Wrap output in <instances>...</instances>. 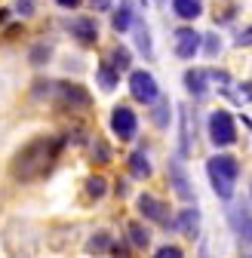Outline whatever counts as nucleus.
Returning <instances> with one entry per match:
<instances>
[{
	"mask_svg": "<svg viewBox=\"0 0 252 258\" xmlns=\"http://www.w3.org/2000/svg\"><path fill=\"white\" fill-rule=\"evenodd\" d=\"M13 13L19 16V19H31L37 13V0H16L13 4Z\"/></svg>",
	"mask_w": 252,
	"mask_h": 258,
	"instance_id": "nucleus-27",
	"label": "nucleus"
},
{
	"mask_svg": "<svg viewBox=\"0 0 252 258\" xmlns=\"http://www.w3.org/2000/svg\"><path fill=\"white\" fill-rule=\"evenodd\" d=\"M184 86L194 99H206L209 95V74L203 68H187L184 71Z\"/></svg>",
	"mask_w": 252,
	"mask_h": 258,
	"instance_id": "nucleus-13",
	"label": "nucleus"
},
{
	"mask_svg": "<svg viewBox=\"0 0 252 258\" xmlns=\"http://www.w3.org/2000/svg\"><path fill=\"white\" fill-rule=\"evenodd\" d=\"M206 133H209V142L215 148H231L237 142V123L231 117V111H212L209 120H206Z\"/></svg>",
	"mask_w": 252,
	"mask_h": 258,
	"instance_id": "nucleus-3",
	"label": "nucleus"
},
{
	"mask_svg": "<svg viewBox=\"0 0 252 258\" xmlns=\"http://www.w3.org/2000/svg\"><path fill=\"white\" fill-rule=\"evenodd\" d=\"M139 212L148 218V221H154V224H163V228H175V221L169 218V206L160 200V197H154V194H142L139 197Z\"/></svg>",
	"mask_w": 252,
	"mask_h": 258,
	"instance_id": "nucleus-8",
	"label": "nucleus"
},
{
	"mask_svg": "<svg viewBox=\"0 0 252 258\" xmlns=\"http://www.w3.org/2000/svg\"><path fill=\"white\" fill-rule=\"evenodd\" d=\"M92 157H96V163H108L111 160V151H108V145L102 139H96V145H92Z\"/></svg>",
	"mask_w": 252,
	"mask_h": 258,
	"instance_id": "nucleus-28",
	"label": "nucleus"
},
{
	"mask_svg": "<svg viewBox=\"0 0 252 258\" xmlns=\"http://www.w3.org/2000/svg\"><path fill=\"white\" fill-rule=\"evenodd\" d=\"M237 46H252V25L237 34Z\"/></svg>",
	"mask_w": 252,
	"mask_h": 258,
	"instance_id": "nucleus-31",
	"label": "nucleus"
},
{
	"mask_svg": "<svg viewBox=\"0 0 252 258\" xmlns=\"http://www.w3.org/2000/svg\"><path fill=\"white\" fill-rule=\"evenodd\" d=\"M86 4L96 10V13H108V10H114V0H86Z\"/></svg>",
	"mask_w": 252,
	"mask_h": 258,
	"instance_id": "nucleus-30",
	"label": "nucleus"
},
{
	"mask_svg": "<svg viewBox=\"0 0 252 258\" xmlns=\"http://www.w3.org/2000/svg\"><path fill=\"white\" fill-rule=\"evenodd\" d=\"M58 151H61V139H34V142H28L13 157V178L16 181L43 178L52 169V163L58 160Z\"/></svg>",
	"mask_w": 252,
	"mask_h": 258,
	"instance_id": "nucleus-1",
	"label": "nucleus"
},
{
	"mask_svg": "<svg viewBox=\"0 0 252 258\" xmlns=\"http://www.w3.org/2000/svg\"><path fill=\"white\" fill-rule=\"evenodd\" d=\"M130 172H133V178H151V160H148V154H145V148H139V151H133L130 154Z\"/></svg>",
	"mask_w": 252,
	"mask_h": 258,
	"instance_id": "nucleus-20",
	"label": "nucleus"
},
{
	"mask_svg": "<svg viewBox=\"0 0 252 258\" xmlns=\"http://www.w3.org/2000/svg\"><path fill=\"white\" fill-rule=\"evenodd\" d=\"M200 43H203V34H200L194 25H181V28L172 31V52L181 61H191L200 52Z\"/></svg>",
	"mask_w": 252,
	"mask_h": 258,
	"instance_id": "nucleus-5",
	"label": "nucleus"
},
{
	"mask_svg": "<svg viewBox=\"0 0 252 258\" xmlns=\"http://www.w3.org/2000/svg\"><path fill=\"white\" fill-rule=\"evenodd\" d=\"M206 175H209V184L215 190V197L228 203L234 197V184L240 178L237 157H231V154H215V157H209L206 160Z\"/></svg>",
	"mask_w": 252,
	"mask_h": 258,
	"instance_id": "nucleus-2",
	"label": "nucleus"
},
{
	"mask_svg": "<svg viewBox=\"0 0 252 258\" xmlns=\"http://www.w3.org/2000/svg\"><path fill=\"white\" fill-rule=\"evenodd\" d=\"M55 4H58L61 10H77V7L83 4V0H55Z\"/></svg>",
	"mask_w": 252,
	"mask_h": 258,
	"instance_id": "nucleus-32",
	"label": "nucleus"
},
{
	"mask_svg": "<svg viewBox=\"0 0 252 258\" xmlns=\"http://www.w3.org/2000/svg\"><path fill=\"white\" fill-rule=\"evenodd\" d=\"M172 13L184 25H191V22H197L203 16V0H172Z\"/></svg>",
	"mask_w": 252,
	"mask_h": 258,
	"instance_id": "nucleus-15",
	"label": "nucleus"
},
{
	"mask_svg": "<svg viewBox=\"0 0 252 258\" xmlns=\"http://www.w3.org/2000/svg\"><path fill=\"white\" fill-rule=\"evenodd\" d=\"M178 157H191V114L187 105H178Z\"/></svg>",
	"mask_w": 252,
	"mask_h": 258,
	"instance_id": "nucleus-14",
	"label": "nucleus"
},
{
	"mask_svg": "<svg viewBox=\"0 0 252 258\" xmlns=\"http://www.w3.org/2000/svg\"><path fill=\"white\" fill-rule=\"evenodd\" d=\"M65 31L80 46H96L99 43V22L92 19V16H74V19H68Z\"/></svg>",
	"mask_w": 252,
	"mask_h": 258,
	"instance_id": "nucleus-7",
	"label": "nucleus"
},
{
	"mask_svg": "<svg viewBox=\"0 0 252 258\" xmlns=\"http://www.w3.org/2000/svg\"><path fill=\"white\" fill-rule=\"evenodd\" d=\"M130 92H133V99L145 108H151L157 99H160V83H157V77L145 68L139 71H130Z\"/></svg>",
	"mask_w": 252,
	"mask_h": 258,
	"instance_id": "nucleus-4",
	"label": "nucleus"
},
{
	"mask_svg": "<svg viewBox=\"0 0 252 258\" xmlns=\"http://www.w3.org/2000/svg\"><path fill=\"white\" fill-rule=\"evenodd\" d=\"M154 258H184V252L178 246H160V249L154 252Z\"/></svg>",
	"mask_w": 252,
	"mask_h": 258,
	"instance_id": "nucleus-29",
	"label": "nucleus"
},
{
	"mask_svg": "<svg viewBox=\"0 0 252 258\" xmlns=\"http://www.w3.org/2000/svg\"><path fill=\"white\" fill-rule=\"evenodd\" d=\"M96 83L105 89V92H114L117 89V83H120V74L111 68V61L105 58V61H99V68H96Z\"/></svg>",
	"mask_w": 252,
	"mask_h": 258,
	"instance_id": "nucleus-19",
	"label": "nucleus"
},
{
	"mask_svg": "<svg viewBox=\"0 0 252 258\" xmlns=\"http://www.w3.org/2000/svg\"><path fill=\"white\" fill-rule=\"evenodd\" d=\"M52 58V43H34L28 49V61L31 68H46V61Z\"/></svg>",
	"mask_w": 252,
	"mask_h": 258,
	"instance_id": "nucleus-23",
	"label": "nucleus"
},
{
	"mask_svg": "<svg viewBox=\"0 0 252 258\" xmlns=\"http://www.w3.org/2000/svg\"><path fill=\"white\" fill-rule=\"evenodd\" d=\"M52 89H55V99L65 105V108H89L92 105V95L83 89V86H77V83H52Z\"/></svg>",
	"mask_w": 252,
	"mask_h": 258,
	"instance_id": "nucleus-9",
	"label": "nucleus"
},
{
	"mask_svg": "<svg viewBox=\"0 0 252 258\" xmlns=\"http://www.w3.org/2000/svg\"><path fill=\"white\" fill-rule=\"evenodd\" d=\"M231 224H234V231H237L246 243H252V212H249L246 206H234V209H231Z\"/></svg>",
	"mask_w": 252,
	"mask_h": 258,
	"instance_id": "nucleus-17",
	"label": "nucleus"
},
{
	"mask_svg": "<svg viewBox=\"0 0 252 258\" xmlns=\"http://www.w3.org/2000/svg\"><path fill=\"white\" fill-rule=\"evenodd\" d=\"M175 228L184 234V237H197L200 234V209L197 206H184L178 215H175Z\"/></svg>",
	"mask_w": 252,
	"mask_h": 258,
	"instance_id": "nucleus-12",
	"label": "nucleus"
},
{
	"mask_svg": "<svg viewBox=\"0 0 252 258\" xmlns=\"http://www.w3.org/2000/svg\"><path fill=\"white\" fill-rule=\"evenodd\" d=\"M86 249H89L92 255H102V252H108V249H111V237H108L105 231H99L96 237H92V240L86 243Z\"/></svg>",
	"mask_w": 252,
	"mask_h": 258,
	"instance_id": "nucleus-26",
	"label": "nucleus"
},
{
	"mask_svg": "<svg viewBox=\"0 0 252 258\" xmlns=\"http://www.w3.org/2000/svg\"><path fill=\"white\" fill-rule=\"evenodd\" d=\"M108 61H111V68H114L117 74L133 71V52H130V46H123V43L108 52Z\"/></svg>",
	"mask_w": 252,
	"mask_h": 258,
	"instance_id": "nucleus-18",
	"label": "nucleus"
},
{
	"mask_svg": "<svg viewBox=\"0 0 252 258\" xmlns=\"http://www.w3.org/2000/svg\"><path fill=\"white\" fill-rule=\"evenodd\" d=\"M151 108H154V111H151L154 126H157V129H166L169 120H172V105H169V99H163V95H160V99H157Z\"/></svg>",
	"mask_w": 252,
	"mask_h": 258,
	"instance_id": "nucleus-21",
	"label": "nucleus"
},
{
	"mask_svg": "<svg viewBox=\"0 0 252 258\" xmlns=\"http://www.w3.org/2000/svg\"><path fill=\"white\" fill-rule=\"evenodd\" d=\"M86 194L92 200H102L105 194H108V178L105 175H92V178H86Z\"/></svg>",
	"mask_w": 252,
	"mask_h": 258,
	"instance_id": "nucleus-24",
	"label": "nucleus"
},
{
	"mask_svg": "<svg viewBox=\"0 0 252 258\" xmlns=\"http://www.w3.org/2000/svg\"><path fill=\"white\" fill-rule=\"evenodd\" d=\"M111 133L120 139V142H133L139 136V117L130 105H117L111 111Z\"/></svg>",
	"mask_w": 252,
	"mask_h": 258,
	"instance_id": "nucleus-6",
	"label": "nucleus"
},
{
	"mask_svg": "<svg viewBox=\"0 0 252 258\" xmlns=\"http://www.w3.org/2000/svg\"><path fill=\"white\" fill-rule=\"evenodd\" d=\"M133 40H136V49L151 61L154 58V40H151V28L145 25V19H136V25H133Z\"/></svg>",
	"mask_w": 252,
	"mask_h": 258,
	"instance_id": "nucleus-16",
	"label": "nucleus"
},
{
	"mask_svg": "<svg viewBox=\"0 0 252 258\" xmlns=\"http://www.w3.org/2000/svg\"><path fill=\"white\" fill-rule=\"evenodd\" d=\"M169 184L175 190V197H181L184 203H197L194 184H191V178H187V169L181 166V160H169Z\"/></svg>",
	"mask_w": 252,
	"mask_h": 258,
	"instance_id": "nucleus-10",
	"label": "nucleus"
},
{
	"mask_svg": "<svg viewBox=\"0 0 252 258\" xmlns=\"http://www.w3.org/2000/svg\"><path fill=\"white\" fill-rule=\"evenodd\" d=\"M126 234H130V243H133L136 249H148V246H151V231L145 228L142 221H130Z\"/></svg>",
	"mask_w": 252,
	"mask_h": 258,
	"instance_id": "nucleus-22",
	"label": "nucleus"
},
{
	"mask_svg": "<svg viewBox=\"0 0 252 258\" xmlns=\"http://www.w3.org/2000/svg\"><path fill=\"white\" fill-rule=\"evenodd\" d=\"M200 52H203V55H209V58H215L218 52H222V37H218V34H203Z\"/></svg>",
	"mask_w": 252,
	"mask_h": 258,
	"instance_id": "nucleus-25",
	"label": "nucleus"
},
{
	"mask_svg": "<svg viewBox=\"0 0 252 258\" xmlns=\"http://www.w3.org/2000/svg\"><path fill=\"white\" fill-rule=\"evenodd\" d=\"M136 19H139V13L133 10V4L130 0H120V7H114V16H111V28L117 34H130Z\"/></svg>",
	"mask_w": 252,
	"mask_h": 258,
	"instance_id": "nucleus-11",
	"label": "nucleus"
},
{
	"mask_svg": "<svg viewBox=\"0 0 252 258\" xmlns=\"http://www.w3.org/2000/svg\"><path fill=\"white\" fill-rule=\"evenodd\" d=\"M13 16V10H7V7H0V28H4L7 25V19Z\"/></svg>",
	"mask_w": 252,
	"mask_h": 258,
	"instance_id": "nucleus-33",
	"label": "nucleus"
}]
</instances>
